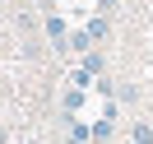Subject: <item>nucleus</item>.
<instances>
[{"label":"nucleus","mask_w":153,"mask_h":144,"mask_svg":"<svg viewBox=\"0 0 153 144\" xmlns=\"http://www.w3.org/2000/svg\"><path fill=\"white\" fill-rule=\"evenodd\" d=\"M88 37H93V42L107 37V19H102V14H97V19H88Z\"/></svg>","instance_id":"nucleus-5"},{"label":"nucleus","mask_w":153,"mask_h":144,"mask_svg":"<svg viewBox=\"0 0 153 144\" xmlns=\"http://www.w3.org/2000/svg\"><path fill=\"white\" fill-rule=\"evenodd\" d=\"M130 144H153V130L144 121H130Z\"/></svg>","instance_id":"nucleus-3"},{"label":"nucleus","mask_w":153,"mask_h":144,"mask_svg":"<svg viewBox=\"0 0 153 144\" xmlns=\"http://www.w3.org/2000/svg\"><path fill=\"white\" fill-rule=\"evenodd\" d=\"M70 144H88V140H93V125H84V121H70Z\"/></svg>","instance_id":"nucleus-2"},{"label":"nucleus","mask_w":153,"mask_h":144,"mask_svg":"<svg viewBox=\"0 0 153 144\" xmlns=\"http://www.w3.org/2000/svg\"><path fill=\"white\" fill-rule=\"evenodd\" d=\"M42 5H56V0H42Z\"/></svg>","instance_id":"nucleus-6"},{"label":"nucleus","mask_w":153,"mask_h":144,"mask_svg":"<svg viewBox=\"0 0 153 144\" xmlns=\"http://www.w3.org/2000/svg\"><path fill=\"white\" fill-rule=\"evenodd\" d=\"M111 135H116V125H111V121H97V125H93V144H107Z\"/></svg>","instance_id":"nucleus-4"},{"label":"nucleus","mask_w":153,"mask_h":144,"mask_svg":"<svg viewBox=\"0 0 153 144\" xmlns=\"http://www.w3.org/2000/svg\"><path fill=\"white\" fill-rule=\"evenodd\" d=\"M42 28H47V37L56 42V47H65V19H60V14H47V19H42Z\"/></svg>","instance_id":"nucleus-1"}]
</instances>
